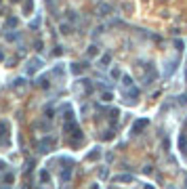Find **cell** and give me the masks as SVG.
Returning a JSON list of instances; mask_svg holds the SVG:
<instances>
[{"instance_id":"cell-1","label":"cell","mask_w":187,"mask_h":189,"mask_svg":"<svg viewBox=\"0 0 187 189\" xmlns=\"http://www.w3.org/2000/svg\"><path fill=\"white\" fill-rule=\"evenodd\" d=\"M40 67H42V59L34 57V59H30V61H27V74H36Z\"/></svg>"},{"instance_id":"cell-2","label":"cell","mask_w":187,"mask_h":189,"mask_svg":"<svg viewBox=\"0 0 187 189\" xmlns=\"http://www.w3.org/2000/svg\"><path fill=\"white\" fill-rule=\"evenodd\" d=\"M53 143H55V139H53V137H48V139H42L38 147H40V151L44 153V151H50V147H53Z\"/></svg>"},{"instance_id":"cell-3","label":"cell","mask_w":187,"mask_h":189,"mask_svg":"<svg viewBox=\"0 0 187 189\" xmlns=\"http://www.w3.org/2000/svg\"><path fill=\"white\" fill-rule=\"evenodd\" d=\"M147 124H149V120H137V122L133 124V133H141Z\"/></svg>"},{"instance_id":"cell-4","label":"cell","mask_w":187,"mask_h":189,"mask_svg":"<svg viewBox=\"0 0 187 189\" xmlns=\"http://www.w3.org/2000/svg\"><path fill=\"white\" fill-rule=\"evenodd\" d=\"M11 183H15V175L13 172H6L4 175V185H11Z\"/></svg>"},{"instance_id":"cell-5","label":"cell","mask_w":187,"mask_h":189,"mask_svg":"<svg viewBox=\"0 0 187 189\" xmlns=\"http://www.w3.org/2000/svg\"><path fill=\"white\" fill-rule=\"evenodd\" d=\"M6 130H8V122H4V120H2V122H0V137H2V135H6Z\"/></svg>"},{"instance_id":"cell-6","label":"cell","mask_w":187,"mask_h":189,"mask_svg":"<svg viewBox=\"0 0 187 189\" xmlns=\"http://www.w3.org/2000/svg\"><path fill=\"white\" fill-rule=\"evenodd\" d=\"M116 181H124L126 183V181H133V177L131 175H120V177H116Z\"/></svg>"},{"instance_id":"cell-7","label":"cell","mask_w":187,"mask_h":189,"mask_svg":"<svg viewBox=\"0 0 187 189\" xmlns=\"http://www.w3.org/2000/svg\"><path fill=\"white\" fill-rule=\"evenodd\" d=\"M38 25H40V17H36V19H34V21L30 23V27H32V30H36Z\"/></svg>"},{"instance_id":"cell-8","label":"cell","mask_w":187,"mask_h":189,"mask_svg":"<svg viewBox=\"0 0 187 189\" xmlns=\"http://www.w3.org/2000/svg\"><path fill=\"white\" fill-rule=\"evenodd\" d=\"M72 69H74V74H80V72H82V67H80V63H74V67H72Z\"/></svg>"},{"instance_id":"cell-9","label":"cell","mask_w":187,"mask_h":189,"mask_svg":"<svg viewBox=\"0 0 187 189\" xmlns=\"http://www.w3.org/2000/svg\"><path fill=\"white\" fill-rule=\"evenodd\" d=\"M13 86H15V88H19V86H23V78H17V80H15V84H13Z\"/></svg>"},{"instance_id":"cell-10","label":"cell","mask_w":187,"mask_h":189,"mask_svg":"<svg viewBox=\"0 0 187 189\" xmlns=\"http://www.w3.org/2000/svg\"><path fill=\"white\" fill-rule=\"evenodd\" d=\"M6 25H8V27H11V25H17V19H15V17H11V19L6 21Z\"/></svg>"},{"instance_id":"cell-11","label":"cell","mask_w":187,"mask_h":189,"mask_svg":"<svg viewBox=\"0 0 187 189\" xmlns=\"http://www.w3.org/2000/svg\"><path fill=\"white\" fill-rule=\"evenodd\" d=\"M103 101H111V93H103Z\"/></svg>"},{"instance_id":"cell-12","label":"cell","mask_w":187,"mask_h":189,"mask_svg":"<svg viewBox=\"0 0 187 189\" xmlns=\"http://www.w3.org/2000/svg\"><path fill=\"white\" fill-rule=\"evenodd\" d=\"M61 32L63 34H69V25H61Z\"/></svg>"},{"instance_id":"cell-13","label":"cell","mask_w":187,"mask_h":189,"mask_svg":"<svg viewBox=\"0 0 187 189\" xmlns=\"http://www.w3.org/2000/svg\"><path fill=\"white\" fill-rule=\"evenodd\" d=\"M97 155H99V151H93V153H89V160H95Z\"/></svg>"},{"instance_id":"cell-14","label":"cell","mask_w":187,"mask_h":189,"mask_svg":"<svg viewBox=\"0 0 187 189\" xmlns=\"http://www.w3.org/2000/svg\"><path fill=\"white\" fill-rule=\"evenodd\" d=\"M40 179H42V181H48V172H40Z\"/></svg>"},{"instance_id":"cell-15","label":"cell","mask_w":187,"mask_h":189,"mask_svg":"<svg viewBox=\"0 0 187 189\" xmlns=\"http://www.w3.org/2000/svg\"><path fill=\"white\" fill-rule=\"evenodd\" d=\"M4 168H6V164H4V162L0 160V170H4Z\"/></svg>"},{"instance_id":"cell-16","label":"cell","mask_w":187,"mask_h":189,"mask_svg":"<svg viewBox=\"0 0 187 189\" xmlns=\"http://www.w3.org/2000/svg\"><path fill=\"white\" fill-rule=\"evenodd\" d=\"M2 59H4V55H2V53H0V61H2Z\"/></svg>"}]
</instances>
